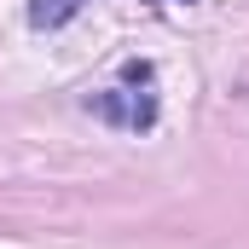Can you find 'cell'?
Returning a JSON list of instances; mask_svg holds the SVG:
<instances>
[{
    "label": "cell",
    "instance_id": "obj_1",
    "mask_svg": "<svg viewBox=\"0 0 249 249\" xmlns=\"http://www.w3.org/2000/svg\"><path fill=\"white\" fill-rule=\"evenodd\" d=\"M87 110L99 116V122L110 127H127V133H145V127H157V93H151V81H122V87H105V93H93L87 99Z\"/></svg>",
    "mask_w": 249,
    "mask_h": 249
},
{
    "label": "cell",
    "instance_id": "obj_2",
    "mask_svg": "<svg viewBox=\"0 0 249 249\" xmlns=\"http://www.w3.org/2000/svg\"><path fill=\"white\" fill-rule=\"evenodd\" d=\"M87 0H29V29H64Z\"/></svg>",
    "mask_w": 249,
    "mask_h": 249
},
{
    "label": "cell",
    "instance_id": "obj_3",
    "mask_svg": "<svg viewBox=\"0 0 249 249\" xmlns=\"http://www.w3.org/2000/svg\"><path fill=\"white\" fill-rule=\"evenodd\" d=\"M145 6H174V0H145ZM180 6H191V0H180Z\"/></svg>",
    "mask_w": 249,
    "mask_h": 249
}]
</instances>
